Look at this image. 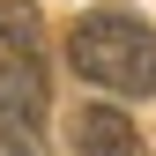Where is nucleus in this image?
I'll return each instance as SVG.
<instances>
[{
    "label": "nucleus",
    "instance_id": "f03ea898",
    "mask_svg": "<svg viewBox=\"0 0 156 156\" xmlns=\"http://www.w3.org/2000/svg\"><path fill=\"white\" fill-rule=\"evenodd\" d=\"M45 112H52L45 60L0 52V156H52L45 149Z\"/></svg>",
    "mask_w": 156,
    "mask_h": 156
},
{
    "label": "nucleus",
    "instance_id": "f257e3e1",
    "mask_svg": "<svg viewBox=\"0 0 156 156\" xmlns=\"http://www.w3.org/2000/svg\"><path fill=\"white\" fill-rule=\"evenodd\" d=\"M67 60L82 82L97 89H119V97H156V30L134 8H97L74 23L67 37Z\"/></svg>",
    "mask_w": 156,
    "mask_h": 156
},
{
    "label": "nucleus",
    "instance_id": "7ed1b4c3",
    "mask_svg": "<svg viewBox=\"0 0 156 156\" xmlns=\"http://www.w3.org/2000/svg\"><path fill=\"white\" fill-rule=\"evenodd\" d=\"M74 149L82 156H149L141 149V126H134L119 104H82L74 112Z\"/></svg>",
    "mask_w": 156,
    "mask_h": 156
}]
</instances>
